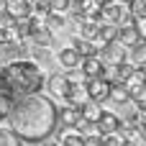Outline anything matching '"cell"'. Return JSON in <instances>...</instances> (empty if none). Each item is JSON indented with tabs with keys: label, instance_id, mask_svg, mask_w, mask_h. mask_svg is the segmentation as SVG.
Instances as JSON below:
<instances>
[{
	"label": "cell",
	"instance_id": "cell-1",
	"mask_svg": "<svg viewBox=\"0 0 146 146\" xmlns=\"http://www.w3.org/2000/svg\"><path fill=\"white\" fill-rule=\"evenodd\" d=\"M56 105L49 95L44 92H33V95H23L15 100H8V128L23 141V144H36V141H46L54 131H56Z\"/></svg>",
	"mask_w": 146,
	"mask_h": 146
},
{
	"label": "cell",
	"instance_id": "cell-2",
	"mask_svg": "<svg viewBox=\"0 0 146 146\" xmlns=\"http://www.w3.org/2000/svg\"><path fill=\"white\" fill-rule=\"evenodd\" d=\"M46 82L44 69L33 59H13L0 67V95L5 100H15L23 95L41 92Z\"/></svg>",
	"mask_w": 146,
	"mask_h": 146
},
{
	"label": "cell",
	"instance_id": "cell-3",
	"mask_svg": "<svg viewBox=\"0 0 146 146\" xmlns=\"http://www.w3.org/2000/svg\"><path fill=\"white\" fill-rule=\"evenodd\" d=\"M100 21H105V23H113V26L131 23L128 3H121V0H108V3H103V8H100Z\"/></svg>",
	"mask_w": 146,
	"mask_h": 146
},
{
	"label": "cell",
	"instance_id": "cell-4",
	"mask_svg": "<svg viewBox=\"0 0 146 146\" xmlns=\"http://www.w3.org/2000/svg\"><path fill=\"white\" fill-rule=\"evenodd\" d=\"M98 56L103 59V64H121V62H128V49L118 41H108L98 49Z\"/></svg>",
	"mask_w": 146,
	"mask_h": 146
},
{
	"label": "cell",
	"instance_id": "cell-5",
	"mask_svg": "<svg viewBox=\"0 0 146 146\" xmlns=\"http://www.w3.org/2000/svg\"><path fill=\"white\" fill-rule=\"evenodd\" d=\"M85 90H87L90 103H105L108 92H110V80L108 77H90V80H85Z\"/></svg>",
	"mask_w": 146,
	"mask_h": 146
},
{
	"label": "cell",
	"instance_id": "cell-6",
	"mask_svg": "<svg viewBox=\"0 0 146 146\" xmlns=\"http://www.w3.org/2000/svg\"><path fill=\"white\" fill-rule=\"evenodd\" d=\"M128 13H131V23L139 31V36L146 41V0H131L128 3Z\"/></svg>",
	"mask_w": 146,
	"mask_h": 146
},
{
	"label": "cell",
	"instance_id": "cell-7",
	"mask_svg": "<svg viewBox=\"0 0 146 146\" xmlns=\"http://www.w3.org/2000/svg\"><path fill=\"white\" fill-rule=\"evenodd\" d=\"M121 115L118 113H110V110H103L100 115H98V121H95V131L100 133V136H108V133H118V128H121Z\"/></svg>",
	"mask_w": 146,
	"mask_h": 146
},
{
	"label": "cell",
	"instance_id": "cell-8",
	"mask_svg": "<svg viewBox=\"0 0 146 146\" xmlns=\"http://www.w3.org/2000/svg\"><path fill=\"white\" fill-rule=\"evenodd\" d=\"M62 98L67 100V105L82 108V105L87 103V90H85V82H74V80H69V82H67V90H64V95H62Z\"/></svg>",
	"mask_w": 146,
	"mask_h": 146
},
{
	"label": "cell",
	"instance_id": "cell-9",
	"mask_svg": "<svg viewBox=\"0 0 146 146\" xmlns=\"http://www.w3.org/2000/svg\"><path fill=\"white\" fill-rule=\"evenodd\" d=\"M80 69H82V77H85V80H90V77H103V74H105V64H103V59H100L98 54L82 56Z\"/></svg>",
	"mask_w": 146,
	"mask_h": 146
},
{
	"label": "cell",
	"instance_id": "cell-10",
	"mask_svg": "<svg viewBox=\"0 0 146 146\" xmlns=\"http://www.w3.org/2000/svg\"><path fill=\"white\" fill-rule=\"evenodd\" d=\"M67 82H69V74H64V72H54V74H49V77H46L44 87H46L54 98H62V95H64V90H67Z\"/></svg>",
	"mask_w": 146,
	"mask_h": 146
},
{
	"label": "cell",
	"instance_id": "cell-11",
	"mask_svg": "<svg viewBox=\"0 0 146 146\" xmlns=\"http://www.w3.org/2000/svg\"><path fill=\"white\" fill-rule=\"evenodd\" d=\"M115 41L128 49V46H133L136 41H141V36H139V31L133 28V23H123V26L115 28Z\"/></svg>",
	"mask_w": 146,
	"mask_h": 146
},
{
	"label": "cell",
	"instance_id": "cell-12",
	"mask_svg": "<svg viewBox=\"0 0 146 146\" xmlns=\"http://www.w3.org/2000/svg\"><path fill=\"white\" fill-rule=\"evenodd\" d=\"M56 62L62 64V69H77V67H80V62H82V56H80L72 46H64V49H59Z\"/></svg>",
	"mask_w": 146,
	"mask_h": 146
},
{
	"label": "cell",
	"instance_id": "cell-13",
	"mask_svg": "<svg viewBox=\"0 0 146 146\" xmlns=\"http://www.w3.org/2000/svg\"><path fill=\"white\" fill-rule=\"evenodd\" d=\"M5 13H10L15 21L28 18V15L33 13V3H31V0H13V3H8V10H5Z\"/></svg>",
	"mask_w": 146,
	"mask_h": 146
},
{
	"label": "cell",
	"instance_id": "cell-14",
	"mask_svg": "<svg viewBox=\"0 0 146 146\" xmlns=\"http://www.w3.org/2000/svg\"><path fill=\"white\" fill-rule=\"evenodd\" d=\"M108 100H113L115 105H126V103H128V85H126V82H110Z\"/></svg>",
	"mask_w": 146,
	"mask_h": 146
},
{
	"label": "cell",
	"instance_id": "cell-15",
	"mask_svg": "<svg viewBox=\"0 0 146 146\" xmlns=\"http://www.w3.org/2000/svg\"><path fill=\"white\" fill-rule=\"evenodd\" d=\"M69 46L80 54V56H92V54H98V46L92 44V41H87V38H82V36H74L72 41H69Z\"/></svg>",
	"mask_w": 146,
	"mask_h": 146
},
{
	"label": "cell",
	"instance_id": "cell-16",
	"mask_svg": "<svg viewBox=\"0 0 146 146\" xmlns=\"http://www.w3.org/2000/svg\"><path fill=\"white\" fill-rule=\"evenodd\" d=\"M80 108H74V105H67L64 110H56V121H62L64 126H69V128H74V123L80 121Z\"/></svg>",
	"mask_w": 146,
	"mask_h": 146
},
{
	"label": "cell",
	"instance_id": "cell-17",
	"mask_svg": "<svg viewBox=\"0 0 146 146\" xmlns=\"http://www.w3.org/2000/svg\"><path fill=\"white\" fill-rule=\"evenodd\" d=\"M128 59H131V64L133 67H139V64H146V41H136L133 46H128Z\"/></svg>",
	"mask_w": 146,
	"mask_h": 146
},
{
	"label": "cell",
	"instance_id": "cell-18",
	"mask_svg": "<svg viewBox=\"0 0 146 146\" xmlns=\"http://www.w3.org/2000/svg\"><path fill=\"white\" fill-rule=\"evenodd\" d=\"M31 59L44 69L46 64H51V51H49V46H36L33 44V49H31Z\"/></svg>",
	"mask_w": 146,
	"mask_h": 146
},
{
	"label": "cell",
	"instance_id": "cell-19",
	"mask_svg": "<svg viewBox=\"0 0 146 146\" xmlns=\"http://www.w3.org/2000/svg\"><path fill=\"white\" fill-rule=\"evenodd\" d=\"M0 146H26L8 126H0Z\"/></svg>",
	"mask_w": 146,
	"mask_h": 146
},
{
	"label": "cell",
	"instance_id": "cell-20",
	"mask_svg": "<svg viewBox=\"0 0 146 146\" xmlns=\"http://www.w3.org/2000/svg\"><path fill=\"white\" fill-rule=\"evenodd\" d=\"M59 146H85V136L72 128L69 133H64V136L59 139Z\"/></svg>",
	"mask_w": 146,
	"mask_h": 146
},
{
	"label": "cell",
	"instance_id": "cell-21",
	"mask_svg": "<svg viewBox=\"0 0 146 146\" xmlns=\"http://www.w3.org/2000/svg\"><path fill=\"white\" fill-rule=\"evenodd\" d=\"M74 131H77V133H82V136H87V133H95V123L80 115V121L74 123Z\"/></svg>",
	"mask_w": 146,
	"mask_h": 146
},
{
	"label": "cell",
	"instance_id": "cell-22",
	"mask_svg": "<svg viewBox=\"0 0 146 146\" xmlns=\"http://www.w3.org/2000/svg\"><path fill=\"white\" fill-rule=\"evenodd\" d=\"M100 146H121V136L118 133H108L100 139Z\"/></svg>",
	"mask_w": 146,
	"mask_h": 146
},
{
	"label": "cell",
	"instance_id": "cell-23",
	"mask_svg": "<svg viewBox=\"0 0 146 146\" xmlns=\"http://www.w3.org/2000/svg\"><path fill=\"white\" fill-rule=\"evenodd\" d=\"M121 3H131V0H121Z\"/></svg>",
	"mask_w": 146,
	"mask_h": 146
},
{
	"label": "cell",
	"instance_id": "cell-24",
	"mask_svg": "<svg viewBox=\"0 0 146 146\" xmlns=\"http://www.w3.org/2000/svg\"><path fill=\"white\" fill-rule=\"evenodd\" d=\"M8 3H13V0H8Z\"/></svg>",
	"mask_w": 146,
	"mask_h": 146
}]
</instances>
